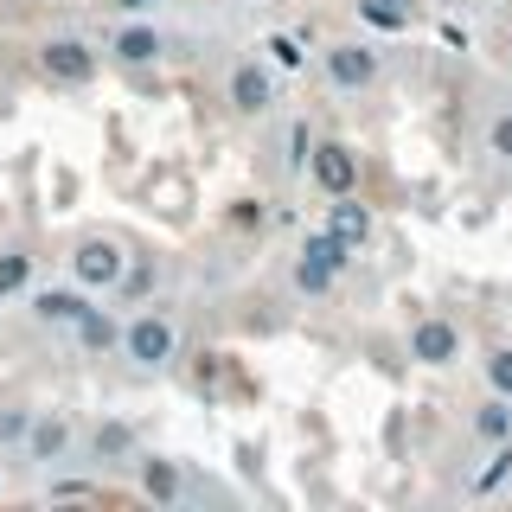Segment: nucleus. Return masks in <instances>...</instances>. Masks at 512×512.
<instances>
[{
  "label": "nucleus",
  "mask_w": 512,
  "mask_h": 512,
  "mask_svg": "<svg viewBox=\"0 0 512 512\" xmlns=\"http://www.w3.org/2000/svg\"><path fill=\"white\" fill-rule=\"evenodd\" d=\"M116 352L135 372H167L173 359H180V320H173V308H141L122 320L116 333Z\"/></svg>",
  "instance_id": "nucleus-1"
},
{
  "label": "nucleus",
  "mask_w": 512,
  "mask_h": 512,
  "mask_svg": "<svg viewBox=\"0 0 512 512\" xmlns=\"http://www.w3.org/2000/svg\"><path fill=\"white\" fill-rule=\"evenodd\" d=\"M346 269H352V250L333 244L327 231H308L301 250H295V263H288V288L308 295V301H320V295H333V282H340Z\"/></svg>",
  "instance_id": "nucleus-2"
},
{
  "label": "nucleus",
  "mask_w": 512,
  "mask_h": 512,
  "mask_svg": "<svg viewBox=\"0 0 512 512\" xmlns=\"http://www.w3.org/2000/svg\"><path fill=\"white\" fill-rule=\"evenodd\" d=\"M122 269H128V244H122V237L90 231V237H77V244H71V282L90 288V295H116Z\"/></svg>",
  "instance_id": "nucleus-3"
},
{
  "label": "nucleus",
  "mask_w": 512,
  "mask_h": 512,
  "mask_svg": "<svg viewBox=\"0 0 512 512\" xmlns=\"http://www.w3.org/2000/svg\"><path fill=\"white\" fill-rule=\"evenodd\" d=\"M320 71H327V84L340 96H365V90H378L384 58L365 39H333V45H320Z\"/></svg>",
  "instance_id": "nucleus-4"
},
{
  "label": "nucleus",
  "mask_w": 512,
  "mask_h": 512,
  "mask_svg": "<svg viewBox=\"0 0 512 512\" xmlns=\"http://www.w3.org/2000/svg\"><path fill=\"white\" fill-rule=\"evenodd\" d=\"M39 71L64 90H84L90 77L103 71V52H96L90 39H77V32H52V39L39 45Z\"/></svg>",
  "instance_id": "nucleus-5"
},
{
  "label": "nucleus",
  "mask_w": 512,
  "mask_h": 512,
  "mask_svg": "<svg viewBox=\"0 0 512 512\" xmlns=\"http://www.w3.org/2000/svg\"><path fill=\"white\" fill-rule=\"evenodd\" d=\"M301 173H308V180L333 199V192H359L365 160H359V148H352V141H314V148H308V167H301Z\"/></svg>",
  "instance_id": "nucleus-6"
},
{
  "label": "nucleus",
  "mask_w": 512,
  "mask_h": 512,
  "mask_svg": "<svg viewBox=\"0 0 512 512\" xmlns=\"http://www.w3.org/2000/svg\"><path fill=\"white\" fill-rule=\"evenodd\" d=\"M96 308V295L90 288H77V282H45V288H26V314L39 320V327H58V333H71L77 320H84Z\"/></svg>",
  "instance_id": "nucleus-7"
},
{
  "label": "nucleus",
  "mask_w": 512,
  "mask_h": 512,
  "mask_svg": "<svg viewBox=\"0 0 512 512\" xmlns=\"http://www.w3.org/2000/svg\"><path fill=\"white\" fill-rule=\"evenodd\" d=\"M71 448H77V423L64 410H32V423H26V442H20V455L32 461V468H58V461H71Z\"/></svg>",
  "instance_id": "nucleus-8"
},
{
  "label": "nucleus",
  "mask_w": 512,
  "mask_h": 512,
  "mask_svg": "<svg viewBox=\"0 0 512 512\" xmlns=\"http://www.w3.org/2000/svg\"><path fill=\"white\" fill-rule=\"evenodd\" d=\"M404 352L416 365H429V372H442V365L461 359V327L448 314H416L410 333H404Z\"/></svg>",
  "instance_id": "nucleus-9"
},
{
  "label": "nucleus",
  "mask_w": 512,
  "mask_h": 512,
  "mask_svg": "<svg viewBox=\"0 0 512 512\" xmlns=\"http://www.w3.org/2000/svg\"><path fill=\"white\" fill-rule=\"evenodd\" d=\"M224 103H231L237 116H269V109H276V71H269L263 58L231 64V77H224Z\"/></svg>",
  "instance_id": "nucleus-10"
},
{
  "label": "nucleus",
  "mask_w": 512,
  "mask_h": 512,
  "mask_svg": "<svg viewBox=\"0 0 512 512\" xmlns=\"http://www.w3.org/2000/svg\"><path fill=\"white\" fill-rule=\"evenodd\" d=\"M103 52L116 58V64H128V71H141V64H160V52H167V32H160V26L148 20V13H141V20L128 13V20H122L116 32H109V45H103Z\"/></svg>",
  "instance_id": "nucleus-11"
},
{
  "label": "nucleus",
  "mask_w": 512,
  "mask_h": 512,
  "mask_svg": "<svg viewBox=\"0 0 512 512\" xmlns=\"http://www.w3.org/2000/svg\"><path fill=\"white\" fill-rule=\"evenodd\" d=\"M327 237L359 256L365 244H372V205H365L359 192H333V205H327Z\"/></svg>",
  "instance_id": "nucleus-12"
},
{
  "label": "nucleus",
  "mask_w": 512,
  "mask_h": 512,
  "mask_svg": "<svg viewBox=\"0 0 512 512\" xmlns=\"http://www.w3.org/2000/svg\"><path fill=\"white\" fill-rule=\"evenodd\" d=\"M135 480H141V493H148L154 506H180L186 500V474H180V461H167V455H135Z\"/></svg>",
  "instance_id": "nucleus-13"
},
{
  "label": "nucleus",
  "mask_w": 512,
  "mask_h": 512,
  "mask_svg": "<svg viewBox=\"0 0 512 512\" xmlns=\"http://www.w3.org/2000/svg\"><path fill=\"white\" fill-rule=\"evenodd\" d=\"M468 436L487 448V442H506L512 436V397H500V391H487L474 404V416H468Z\"/></svg>",
  "instance_id": "nucleus-14"
},
{
  "label": "nucleus",
  "mask_w": 512,
  "mask_h": 512,
  "mask_svg": "<svg viewBox=\"0 0 512 512\" xmlns=\"http://www.w3.org/2000/svg\"><path fill=\"white\" fill-rule=\"evenodd\" d=\"M116 333H122L116 314H109V308H90V314L71 327V340H77V352H84V359H103V352H116Z\"/></svg>",
  "instance_id": "nucleus-15"
},
{
  "label": "nucleus",
  "mask_w": 512,
  "mask_h": 512,
  "mask_svg": "<svg viewBox=\"0 0 512 512\" xmlns=\"http://www.w3.org/2000/svg\"><path fill=\"white\" fill-rule=\"evenodd\" d=\"M500 487H512V436L506 442H487V461L468 474V493H474V500H487V493H500Z\"/></svg>",
  "instance_id": "nucleus-16"
},
{
  "label": "nucleus",
  "mask_w": 512,
  "mask_h": 512,
  "mask_svg": "<svg viewBox=\"0 0 512 512\" xmlns=\"http://www.w3.org/2000/svg\"><path fill=\"white\" fill-rule=\"evenodd\" d=\"M90 455H96V461H135L141 442H135V429H128V423H116V416H109V423L90 429Z\"/></svg>",
  "instance_id": "nucleus-17"
},
{
  "label": "nucleus",
  "mask_w": 512,
  "mask_h": 512,
  "mask_svg": "<svg viewBox=\"0 0 512 512\" xmlns=\"http://www.w3.org/2000/svg\"><path fill=\"white\" fill-rule=\"evenodd\" d=\"M26 288H32V256L20 244H7V250H0V301L26 295Z\"/></svg>",
  "instance_id": "nucleus-18"
},
{
  "label": "nucleus",
  "mask_w": 512,
  "mask_h": 512,
  "mask_svg": "<svg viewBox=\"0 0 512 512\" xmlns=\"http://www.w3.org/2000/svg\"><path fill=\"white\" fill-rule=\"evenodd\" d=\"M480 378H487V391L512 397V340H493L487 352H480Z\"/></svg>",
  "instance_id": "nucleus-19"
},
{
  "label": "nucleus",
  "mask_w": 512,
  "mask_h": 512,
  "mask_svg": "<svg viewBox=\"0 0 512 512\" xmlns=\"http://www.w3.org/2000/svg\"><path fill=\"white\" fill-rule=\"evenodd\" d=\"M359 20H372L378 32H410V7L404 0H359Z\"/></svg>",
  "instance_id": "nucleus-20"
},
{
  "label": "nucleus",
  "mask_w": 512,
  "mask_h": 512,
  "mask_svg": "<svg viewBox=\"0 0 512 512\" xmlns=\"http://www.w3.org/2000/svg\"><path fill=\"white\" fill-rule=\"evenodd\" d=\"M308 148H314V128H308V122H288V135H282V167L301 173V167H308Z\"/></svg>",
  "instance_id": "nucleus-21"
},
{
  "label": "nucleus",
  "mask_w": 512,
  "mask_h": 512,
  "mask_svg": "<svg viewBox=\"0 0 512 512\" xmlns=\"http://www.w3.org/2000/svg\"><path fill=\"white\" fill-rule=\"evenodd\" d=\"M487 154H493V160H506V167H512V103H506V109H493V116H487Z\"/></svg>",
  "instance_id": "nucleus-22"
},
{
  "label": "nucleus",
  "mask_w": 512,
  "mask_h": 512,
  "mask_svg": "<svg viewBox=\"0 0 512 512\" xmlns=\"http://www.w3.org/2000/svg\"><path fill=\"white\" fill-rule=\"evenodd\" d=\"M26 423H32V410H26V404H7V410H0V442L20 448V442H26Z\"/></svg>",
  "instance_id": "nucleus-23"
},
{
  "label": "nucleus",
  "mask_w": 512,
  "mask_h": 512,
  "mask_svg": "<svg viewBox=\"0 0 512 512\" xmlns=\"http://www.w3.org/2000/svg\"><path fill=\"white\" fill-rule=\"evenodd\" d=\"M269 58H276V64H282V71H295V64H301V58H308V52H301V45H295V39H288V32H269Z\"/></svg>",
  "instance_id": "nucleus-24"
},
{
  "label": "nucleus",
  "mask_w": 512,
  "mask_h": 512,
  "mask_svg": "<svg viewBox=\"0 0 512 512\" xmlns=\"http://www.w3.org/2000/svg\"><path fill=\"white\" fill-rule=\"evenodd\" d=\"M116 7H122V13H135V20H141V13H154L160 0H116Z\"/></svg>",
  "instance_id": "nucleus-25"
}]
</instances>
